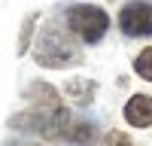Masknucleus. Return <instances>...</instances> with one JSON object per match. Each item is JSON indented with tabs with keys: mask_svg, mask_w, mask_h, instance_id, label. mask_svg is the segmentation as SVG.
Returning a JSON list of instances; mask_svg holds the SVG:
<instances>
[{
	"mask_svg": "<svg viewBox=\"0 0 152 146\" xmlns=\"http://www.w3.org/2000/svg\"><path fill=\"white\" fill-rule=\"evenodd\" d=\"M64 21H67V31L76 34L85 43H97L100 36L107 34V28H110L107 12L100 6H85V3L82 6H70L67 15H64Z\"/></svg>",
	"mask_w": 152,
	"mask_h": 146,
	"instance_id": "f257e3e1",
	"label": "nucleus"
},
{
	"mask_svg": "<svg viewBox=\"0 0 152 146\" xmlns=\"http://www.w3.org/2000/svg\"><path fill=\"white\" fill-rule=\"evenodd\" d=\"M64 91H67V97L70 101H76V104H91L94 101V91H97V85L91 82V79H70L67 85H64Z\"/></svg>",
	"mask_w": 152,
	"mask_h": 146,
	"instance_id": "423d86ee",
	"label": "nucleus"
},
{
	"mask_svg": "<svg viewBox=\"0 0 152 146\" xmlns=\"http://www.w3.org/2000/svg\"><path fill=\"white\" fill-rule=\"evenodd\" d=\"M24 97H28V101H34L40 110H61L58 91L52 88V85H46V82H34L31 88L24 91Z\"/></svg>",
	"mask_w": 152,
	"mask_h": 146,
	"instance_id": "39448f33",
	"label": "nucleus"
},
{
	"mask_svg": "<svg viewBox=\"0 0 152 146\" xmlns=\"http://www.w3.org/2000/svg\"><path fill=\"white\" fill-rule=\"evenodd\" d=\"M34 21H37V12L28 15V21H24V31H21V40H18V52H24L28 43H31V28H34Z\"/></svg>",
	"mask_w": 152,
	"mask_h": 146,
	"instance_id": "1a4fd4ad",
	"label": "nucleus"
},
{
	"mask_svg": "<svg viewBox=\"0 0 152 146\" xmlns=\"http://www.w3.org/2000/svg\"><path fill=\"white\" fill-rule=\"evenodd\" d=\"M134 70L140 73L143 79H149V82H152V49H143V52L134 58Z\"/></svg>",
	"mask_w": 152,
	"mask_h": 146,
	"instance_id": "6e6552de",
	"label": "nucleus"
},
{
	"mask_svg": "<svg viewBox=\"0 0 152 146\" xmlns=\"http://www.w3.org/2000/svg\"><path fill=\"white\" fill-rule=\"evenodd\" d=\"M125 119L134 128H149L152 125V97L149 94H134L125 107Z\"/></svg>",
	"mask_w": 152,
	"mask_h": 146,
	"instance_id": "20e7f679",
	"label": "nucleus"
},
{
	"mask_svg": "<svg viewBox=\"0 0 152 146\" xmlns=\"http://www.w3.org/2000/svg\"><path fill=\"white\" fill-rule=\"evenodd\" d=\"M119 28L128 36H152V6L137 0L119 12Z\"/></svg>",
	"mask_w": 152,
	"mask_h": 146,
	"instance_id": "7ed1b4c3",
	"label": "nucleus"
},
{
	"mask_svg": "<svg viewBox=\"0 0 152 146\" xmlns=\"http://www.w3.org/2000/svg\"><path fill=\"white\" fill-rule=\"evenodd\" d=\"M73 61H79L73 43L64 36V31L58 28H46L43 36L37 40V64L43 67H67Z\"/></svg>",
	"mask_w": 152,
	"mask_h": 146,
	"instance_id": "f03ea898",
	"label": "nucleus"
},
{
	"mask_svg": "<svg viewBox=\"0 0 152 146\" xmlns=\"http://www.w3.org/2000/svg\"><path fill=\"white\" fill-rule=\"evenodd\" d=\"M107 143H110V146H131V140L125 137V134H119V131H113L110 137H107Z\"/></svg>",
	"mask_w": 152,
	"mask_h": 146,
	"instance_id": "9d476101",
	"label": "nucleus"
},
{
	"mask_svg": "<svg viewBox=\"0 0 152 146\" xmlns=\"http://www.w3.org/2000/svg\"><path fill=\"white\" fill-rule=\"evenodd\" d=\"M64 140H73V143H91L94 140V125L91 122H76V125H70L67 128V137Z\"/></svg>",
	"mask_w": 152,
	"mask_h": 146,
	"instance_id": "0eeeda50",
	"label": "nucleus"
}]
</instances>
